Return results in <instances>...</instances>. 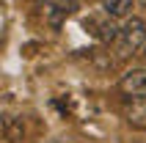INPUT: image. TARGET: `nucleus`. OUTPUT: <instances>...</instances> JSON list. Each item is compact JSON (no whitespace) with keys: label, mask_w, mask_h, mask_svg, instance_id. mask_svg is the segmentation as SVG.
<instances>
[{"label":"nucleus","mask_w":146,"mask_h":143,"mask_svg":"<svg viewBox=\"0 0 146 143\" xmlns=\"http://www.w3.org/2000/svg\"><path fill=\"white\" fill-rule=\"evenodd\" d=\"M69 11H72V8H66L61 0H47V6H44V19H47L52 28H61L64 19L69 17Z\"/></svg>","instance_id":"obj_5"},{"label":"nucleus","mask_w":146,"mask_h":143,"mask_svg":"<svg viewBox=\"0 0 146 143\" xmlns=\"http://www.w3.org/2000/svg\"><path fill=\"white\" fill-rule=\"evenodd\" d=\"M138 3H141V6H143V8H146V0H138Z\"/></svg>","instance_id":"obj_8"},{"label":"nucleus","mask_w":146,"mask_h":143,"mask_svg":"<svg viewBox=\"0 0 146 143\" xmlns=\"http://www.w3.org/2000/svg\"><path fill=\"white\" fill-rule=\"evenodd\" d=\"M61 3H64L66 8H72V11H74V8H77V3H80V0H61Z\"/></svg>","instance_id":"obj_7"},{"label":"nucleus","mask_w":146,"mask_h":143,"mask_svg":"<svg viewBox=\"0 0 146 143\" xmlns=\"http://www.w3.org/2000/svg\"><path fill=\"white\" fill-rule=\"evenodd\" d=\"M86 28H88V30L97 36V41H102V44H116L119 33H121V25H116V17L105 14V11H102V17H88V19H86Z\"/></svg>","instance_id":"obj_2"},{"label":"nucleus","mask_w":146,"mask_h":143,"mask_svg":"<svg viewBox=\"0 0 146 143\" xmlns=\"http://www.w3.org/2000/svg\"><path fill=\"white\" fill-rule=\"evenodd\" d=\"M41 3H44V0H41Z\"/></svg>","instance_id":"obj_10"},{"label":"nucleus","mask_w":146,"mask_h":143,"mask_svg":"<svg viewBox=\"0 0 146 143\" xmlns=\"http://www.w3.org/2000/svg\"><path fill=\"white\" fill-rule=\"evenodd\" d=\"M119 88L127 96H146V66H135V69L124 72L119 80Z\"/></svg>","instance_id":"obj_3"},{"label":"nucleus","mask_w":146,"mask_h":143,"mask_svg":"<svg viewBox=\"0 0 146 143\" xmlns=\"http://www.w3.org/2000/svg\"><path fill=\"white\" fill-rule=\"evenodd\" d=\"M3 135H6V140L19 143V140L25 138L22 119H17V116H3Z\"/></svg>","instance_id":"obj_6"},{"label":"nucleus","mask_w":146,"mask_h":143,"mask_svg":"<svg viewBox=\"0 0 146 143\" xmlns=\"http://www.w3.org/2000/svg\"><path fill=\"white\" fill-rule=\"evenodd\" d=\"M99 6L105 14L116 17V19H127V17H132L135 0H99Z\"/></svg>","instance_id":"obj_4"},{"label":"nucleus","mask_w":146,"mask_h":143,"mask_svg":"<svg viewBox=\"0 0 146 143\" xmlns=\"http://www.w3.org/2000/svg\"><path fill=\"white\" fill-rule=\"evenodd\" d=\"M146 47V19L141 17H127L121 25V33L116 39V52L119 58H130V55H138L143 52Z\"/></svg>","instance_id":"obj_1"},{"label":"nucleus","mask_w":146,"mask_h":143,"mask_svg":"<svg viewBox=\"0 0 146 143\" xmlns=\"http://www.w3.org/2000/svg\"><path fill=\"white\" fill-rule=\"evenodd\" d=\"M141 55H143V58H146V47H143V52H141Z\"/></svg>","instance_id":"obj_9"}]
</instances>
